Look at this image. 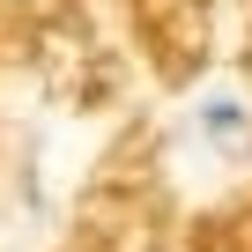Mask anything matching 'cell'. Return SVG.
Listing matches in <instances>:
<instances>
[{"instance_id": "cell-1", "label": "cell", "mask_w": 252, "mask_h": 252, "mask_svg": "<svg viewBox=\"0 0 252 252\" xmlns=\"http://www.w3.org/2000/svg\"><path fill=\"white\" fill-rule=\"evenodd\" d=\"M200 134L215 149H245V111H237V96H208L200 104Z\"/></svg>"}]
</instances>
